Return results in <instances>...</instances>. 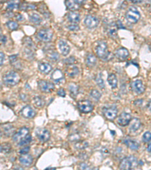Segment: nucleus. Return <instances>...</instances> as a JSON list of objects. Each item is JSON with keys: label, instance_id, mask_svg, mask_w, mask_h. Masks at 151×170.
<instances>
[{"label": "nucleus", "instance_id": "obj_1", "mask_svg": "<svg viewBox=\"0 0 151 170\" xmlns=\"http://www.w3.org/2000/svg\"><path fill=\"white\" fill-rule=\"evenodd\" d=\"M20 75L15 71H10L3 76V82L8 86H14L20 82Z\"/></svg>", "mask_w": 151, "mask_h": 170}, {"label": "nucleus", "instance_id": "obj_2", "mask_svg": "<svg viewBox=\"0 0 151 170\" xmlns=\"http://www.w3.org/2000/svg\"><path fill=\"white\" fill-rule=\"evenodd\" d=\"M96 53L98 58H101V59H107L109 57V51H108V47L107 42L104 41H101L97 43V46H96Z\"/></svg>", "mask_w": 151, "mask_h": 170}, {"label": "nucleus", "instance_id": "obj_3", "mask_svg": "<svg viewBox=\"0 0 151 170\" xmlns=\"http://www.w3.org/2000/svg\"><path fill=\"white\" fill-rule=\"evenodd\" d=\"M126 19L129 23L136 24L140 18V14L136 7L131 6L126 12Z\"/></svg>", "mask_w": 151, "mask_h": 170}, {"label": "nucleus", "instance_id": "obj_4", "mask_svg": "<svg viewBox=\"0 0 151 170\" xmlns=\"http://www.w3.org/2000/svg\"><path fill=\"white\" fill-rule=\"evenodd\" d=\"M29 135V129L27 127H22L19 129L18 132L13 135V141L15 143L19 144L26 136Z\"/></svg>", "mask_w": 151, "mask_h": 170}, {"label": "nucleus", "instance_id": "obj_5", "mask_svg": "<svg viewBox=\"0 0 151 170\" xmlns=\"http://www.w3.org/2000/svg\"><path fill=\"white\" fill-rule=\"evenodd\" d=\"M53 37V33L49 29H42L37 33V37L43 42H49Z\"/></svg>", "mask_w": 151, "mask_h": 170}, {"label": "nucleus", "instance_id": "obj_6", "mask_svg": "<svg viewBox=\"0 0 151 170\" xmlns=\"http://www.w3.org/2000/svg\"><path fill=\"white\" fill-rule=\"evenodd\" d=\"M136 162V159L135 157H126L124 159H122L121 163L119 164V169L120 170H127L132 169V166H133L134 163Z\"/></svg>", "mask_w": 151, "mask_h": 170}, {"label": "nucleus", "instance_id": "obj_7", "mask_svg": "<svg viewBox=\"0 0 151 170\" xmlns=\"http://www.w3.org/2000/svg\"><path fill=\"white\" fill-rule=\"evenodd\" d=\"M78 107L80 111L82 113H88L92 112L93 110V105H92V102L88 100L81 101L78 103Z\"/></svg>", "mask_w": 151, "mask_h": 170}, {"label": "nucleus", "instance_id": "obj_8", "mask_svg": "<svg viewBox=\"0 0 151 170\" xmlns=\"http://www.w3.org/2000/svg\"><path fill=\"white\" fill-rule=\"evenodd\" d=\"M37 138L42 142H48L50 138V132L45 128H39L36 131Z\"/></svg>", "mask_w": 151, "mask_h": 170}, {"label": "nucleus", "instance_id": "obj_9", "mask_svg": "<svg viewBox=\"0 0 151 170\" xmlns=\"http://www.w3.org/2000/svg\"><path fill=\"white\" fill-rule=\"evenodd\" d=\"M38 85L39 89L43 92H51L54 89V85L51 82L45 80H39L38 82Z\"/></svg>", "mask_w": 151, "mask_h": 170}, {"label": "nucleus", "instance_id": "obj_10", "mask_svg": "<svg viewBox=\"0 0 151 170\" xmlns=\"http://www.w3.org/2000/svg\"><path fill=\"white\" fill-rule=\"evenodd\" d=\"M132 120V116L130 113H123L119 115V117H118L117 123L118 124L122 126H126L127 125H128L131 122Z\"/></svg>", "mask_w": 151, "mask_h": 170}, {"label": "nucleus", "instance_id": "obj_11", "mask_svg": "<svg viewBox=\"0 0 151 170\" xmlns=\"http://www.w3.org/2000/svg\"><path fill=\"white\" fill-rule=\"evenodd\" d=\"M132 89H133L134 92L138 94H142L145 90V85H144L143 82L140 80H134L132 83Z\"/></svg>", "mask_w": 151, "mask_h": 170}, {"label": "nucleus", "instance_id": "obj_12", "mask_svg": "<svg viewBox=\"0 0 151 170\" xmlns=\"http://www.w3.org/2000/svg\"><path fill=\"white\" fill-rule=\"evenodd\" d=\"M84 23L86 25L87 27L88 28H95L97 25H98V19L96 17L92 16V15H88V16L85 17V20H84Z\"/></svg>", "mask_w": 151, "mask_h": 170}, {"label": "nucleus", "instance_id": "obj_13", "mask_svg": "<svg viewBox=\"0 0 151 170\" xmlns=\"http://www.w3.org/2000/svg\"><path fill=\"white\" fill-rule=\"evenodd\" d=\"M51 78L57 84H59L64 81V76H63V72L59 69H57L53 72Z\"/></svg>", "mask_w": 151, "mask_h": 170}, {"label": "nucleus", "instance_id": "obj_14", "mask_svg": "<svg viewBox=\"0 0 151 170\" xmlns=\"http://www.w3.org/2000/svg\"><path fill=\"white\" fill-rule=\"evenodd\" d=\"M115 55L120 61H124V60L127 59V58L129 55V53L126 48H120L116 51Z\"/></svg>", "mask_w": 151, "mask_h": 170}, {"label": "nucleus", "instance_id": "obj_15", "mask_svg": "<svg viewBox=\"0 0 151 170\" xmlns=\"http://www.w3.org/2000/svg\"><path fill=\"white\" fill-rule=\"evenodd\" d=\"M58 49H59L61 54L64 56L67 55L70 51V46L67 43V42H65L63 40L59 41V42H58Z\"/></svg>", "mask_w": 151, "mask_h": 170}, {"label": "nucleus", "instance_id": "obj_16", "mask_svg": "<svg viewBox=\"0 0 151 170\" xmlns=\"http://www.w3.org/2000/svg\"><path fill=\"white\" fill-rule=\"evenodd\" d=\"M104 114L108 120H114L117 116V110L116 107L106 108L104 111Z\"/></svg>", "mask_w": 151, "mask_h": 170}, {"label": "nucleus", "instance_id": "obj_17", "mask_svg": "<svg viewBox=\"0 0 151 170\" xmlns=\"http://www.w3.org/2000/svg\"><path fill=\"white\" fill-rule=\"evenodd\" d=\"M38 69L41 73H44V74H48L51 71L52 67L50 63L46 62H39L38 64Z\"/></svg>", "mask_w": 151, "mask_h": 170}, {"label": "nucleus", "instance_id": "obj_18", "mask_svg": "<svg viewBox=\"0 0 151 170\" xmlns=\"http://www.w3.org/2000/svg\"><path fill=\"white\" fill-rule=\"evenodd\" d=\"M20 113H21V115L24 117L28 118V119L32 118L35 116V111L30 106H26L21 110Z\"/></svg>", "mask_w": 151, "mask_h": 170}, {"label": "nucleus", "instance_id": "obj_19", "mask_svg": "<svg viewBox=\"0 0 151 170\" xmlns=\"http://www.w3.org/2000/svg\"><path fill=\"white\" fill-rule=\"evenodd\" d=\"M19 161L21 165L24 166H30L32 163V157L29 154H23L19 158Z\"/></svg>", "mask_w": 151, "mask_h": 170}, {"label": "nucleus", "instance_id": "obj_20", "mask_svg": "<svg viewBox=\"0 0 151 170\" xmlns=\"http://www.w3.org/2000/svg\"><path fill=\"white\" fill-rule=\"evenodd\" d=\"M82 4V2L81 1H66L65 2V5L67 7L68 9L71 10V11H76V10L80 8V5Z\"/></svg>", "mask_w": 151, "mask_h": 170}, {"label": "nucleus", "instance_id": "obj_21", "mask_svg": "<svg viewBox=\"0 0 151 170\" xmlns=\"http://www.w3.org/2000/svg\"><path fill=\"white\" fill-rule=\"evenodd\" d=\"M2 132L6 136H11L15 135V127L10 123H7L2 126Z\"/></svg>", "mask_w": 151, "mask_h": 170}, {"label": "nucleus", "instance_id": "obj_22", "mask_svg": "<svg viewBox=\"0 0 151 170\" xmlns=\"http://www.w3.org/2000/svg\"><path fill=\"white\" fill-rule=\"evenodd\" d=\"M67 19L72 23L76 24L80 21V14L76 12V11H70L67 15Z\"/></svg>", "mask_w": 151, "mask_h": 170}, {"label": "nucleus", "instance_id": "obj_23", "mask_svg": "<svg viewBox=\"0 0 151 170\" xmlns=\"http://www.w3.org/2000/svg\"><path fill=\"white\" fill-rule=\"evenodd\" d=\"M85 62H86V65L89 68H93L96 65L97 63V59L96 57L92 54H88L85 58Z\"/></svg>", "mask_w": 151, "mask_h": 170}, {"label": "nucleus", "instance_id": "obj_24", "mask_svg": "<svg viewBox=\"0 0 151 170\" xmlns=\"http://www.w3.org/2000/svg\"><path fill=\"white\" fill-rule=\"evenodd\" d=\"M140 125H141V123H140V120L139 119H137V118H135L130 122V131L132 132H136L140 129Z\"/></svg>", "mask_w": 151, "mask_h": 170}, {"label": "nucleus", "instance_id": "obj_25", "mask_svg": "<svg viewBox=\"0 0 151 170\" xmlns=\"http://www.w3.org/2000/svg\"><path fill=\"white\" fill-rule=\"evenodd\" d=\"M124 143L126 146H128V147L133 150H137L139 148V144L138 142L131 139H126L124 141Z\"/></svg>", "mask_w": 151, "mask_h": 170}, {"label": "nucleus", "instance_id": "obj_26", "mask_svg": "<svg viewBox=\"0 0 151 170\" xmlns=\"http://www.w3.org/2000/svg\"><path fill=\"white\" fill-rule=\"evenodd\" d=\"M107 81L109 82L110 85L112 89H115L117 87V85H118L117 78H116V75H115L114 73H110V74H109L107 78Z\"/></svg>", "mask_w": 151, "mask_h": 170}, {"label": "nucleus", "instance_id": "obj_27", "mask_svg": "<svg viewBox=\"0 0 151 170\" xmlns=\"http://www.w3.org/2000/svg\"><path fill=\"white\" fill-rule=\"evenodd\" d=\"M66 73H67V74L68 76L75 77L79 74V73H80V70H79L77 67L73 66V67H70V68H68L66 70Z\"/></svg>", "mask_w": 151, "mask_h": 170}, {"label": "nucleus", "instance_id": "obj_28", "mask_svg": "<svg viewBox=\"0 0 151 170\" xmlns=\"http://www.w3.org/2000/svg\"><path fill=\"white\" fill-rule=\"evenodd\" d=\"M33 103H34V105H35L37 107H39V108L42 107L45 105L44 100L41 97H39V96H37V97L33 98Z\"/></svg>", "mask_w": 151, "mask_h": 170}, {"label": "nucleus", "instance_id": "obj_29", "mask_svg": "<svg viewBox=\"0 0 151 170\" xmlns=\"http://www.w3.org/2000/svg\"><path fill=\"white\" fill-rule=\"evenodd\" d=\"M68 89H69L70 94L73 96L77 95V94L79 93V86L74 83H70Z\"/></svg>", "mask_w": 151, "mask_h": 170}, {"label": "nucleus", "instance_id": "obj_30", "mask_svg": "<svg viewBox=\"0 0 151 170\" xmlns=\"http://www.w3.org/2000/svg\"><path fill=\"white\" fill-rule=\"evenodd\" d=\"M30 19L32 23L36 24H40L41 21H42V18H41V17L39 16L38 14H36V13H33L32 14V15H30Z\"/></svg>", "mask_w": 151, "mask_h": 170}, {"label": "nucleus", "instance_id": "obj_31", "mask_svg": "<svg viewBox=\"0 0 151 170\" xmlns=\"http://www.w3.org/2000/svg\"><path fill=\"white\" fill-rule=\"evenodd\" d=\"M88 147V143L85 141H82V142H78L75 145V147L79 150H83V149L86 148Z\"/></svg>", "mask_w": 151, "mask_h": 170}, {"label": "nucleus", "instance_id": "obj_32", "mask_svg": "<svg viewBox=\"0 0 151 170\" xmlns=\"http://www.w3.org/2000/svg\"><path fill=\"white\" fill-rule=\"evenodd\" d=\"M95 80H96V82H97V85H98L101 89H104V87H105L104 86V80H103L102 76H101L100 73H98L97 76H96Z\"/></svg>", "mask_w": 151, "mask_h": 170}, {"label": "nucleus", "instance_id": "obj_33", "mask_svg": "<svg viewBox=\"0 0 151 170\" xmlns=\"http://www.w3.org/2000/svg\"><path fill=\"white\" fill-rule=\"evenodd\" d=\"M90 94L91 96H92L94 99H95L96 101H98L101 98V92H99V91L96 90V89H92V90L91 91Z\"/></svg>", "mask_w": 151, "mask_h": 170}, {"label": "nucleus", "instance_id": "obj_34", "mask_svg": "<svg viewBox=\"0 0 151 170\" xmlns=\"http://www.w3.org/2000/svg\"><path fill=\"white\" fill-rule=\"evenodd\" d=\"M11 150V145L8 144H3V145H0V152L2 153H10Z\"/></svg>", "mask_w": 151, "mask_h": 170}, {"label": "nucleus", "instance_id": "obj_35", "mask_svg": "<svg viewBox=\"0 0 151 170\" xmlns=\"http://www.w3.org/2000/svg\"><path fill=\"white\" fill-rule=\"evenodd\" d=\"M32 141V138H31V135H28L27 136H26L23 139V140L21 141V142H20V143L18 144L19 146H25L27 145L29 143H30Z\"/></svg>", "mask_w": 151, "mask_h": 170}, {"label": "nucleus", "instance_id": "obj_36", "mask_svg": "<svg viewBox=\"0 0 151 170\" xmlns=\"http://www.w3.org/2000/svg\"><path fill=\"white\" fill-rule=\"evenodd\" d=\"M6 25H7V27H8V28L11 30H16V29H18V24L15 21H8L7 22Z\"/></svg>", "mask_w": 151, "mask_h": 170}, {"label": "nucleus", "instance_id": "obj_37", "mask_svg": "<svg viewBox=\"0 0 151 170\" xmlns=\"http://www.w3.org/2000/svg\"><path fill=\"white\" fill-rule=\"evenodd\" d=\"M144 142H149L151 140V132H146L143 135L142 137Z\"/></svg>", "mask_w": 151, "mask_h": 170}, {"label": "nucleus", "instance_id": "obj_38", "mask_svg": "<svg viewBox=\"0 0 151 170\" xmlns=\"http://www.w3.org/2000/svg\"><path fill=\"white\" fill-rule=\"evenodd\" d=\"M48 56H49V58H50L51 60H53V61H58V59H59V56H58V54L55 51H53V52H50L49 53V54H48Z\"/></svg>", "mask_w": 151, "mask_h": 170}, {"label": "nucleus", "instance_id": "obj_39", "mask_svg": "<svg viewBox=\"0 0 151 170\" xmlns=\"http://www.w3.org/2000/svg\"><path fill=\"white\" fill-rule=\"evenodd\" d=\"M67 28L70 30H71V31H76V30H78L80 29V27H79V25L77 24L71 23L67 25Z\"/></svg>", "mask_w": 151, "mask_h": 170}, {"label": "nucleus", "instance_id": "obj_40", "mask_svg": "<svg viewBox=\"0 0 151 170\" xmlns=\"http://www.w3.org/2000/svg\"><path fill=\"white\" fill-rule=\"evenodd\" d=\"M18 6V2L11 1V2H9L8 3V8H9V9H14V8H17Z\"/></svg>", "mask_w": 151, "mask_h": 170}, {"label": "nucleus", "instance_id": "obj_41", "mask_svg": "<svg viewBox=\"0 0 151 170\" xmlns=\"http://www.w3.org/2000/svg\"><path fill=\"white\" fill-rule=\"evenodd\" d=\"M69 139L71 142H77L80 139V136L78 135V134H72L69 137Z\"/></svg>", "mask_w": 151, "mask_h": 170}, {"label": "nucleus", "instance_id": "obj_42", "mask_svg": "<svg viewBox=\"0 0 151 170\" xmlns=\"http://www.w3.org/2000/svg\"><path fill=\"white\" fill-rule=\"evenodd\" d=\"M76 61V59L73 57H70V58H67V59L64 60V63H67V64H72Z\"/></svg>", "mask_w": 151, "mask_h": 170}, {"label": "nucleus", "instance_id": "obj_43", "mask_svg": "<svg viewBox=\"0 0 151 170\" xmlns=\"http://www.w3.org/2000/svg\"><path fill=\"white\" fill-rule=\"evenodd\" d=\"M29 150H30V147H29L28 146H26V147L20 149L19 152H20V154H22V155H23V154H27V153L29 152Z\"/></svg>", "mask_w": 151, "mask_h": 170}, {"label": "nucleus", "instance_id": "obj_44", "mask_svg": "<svg viewBox=\"0 0 151 170\" xmlns=\"http://www.w3.org/2000/svg\"><path fill=\"white\" fill-rule=\"evenodd\" d=\"M58 95H59L60 97H65L66 96V92L63 89H60L58 91Z\"/></svg>", "mask_w": 151, "mask_h": 170}, {"label": "nucleus", "instance_id": "obj_45", "mask_svg": "<svg viewBox=\"0 0 151 170\" xmlns=\"http://www.w3.org/2000/svg\"><path fill=\"white\" fill-rule=\"evenodd\" d=\"M5 60V54L2 52H0V66L2 64Z\"/></svg>", "mask_w": 151, "mask_h": 170}, {"label": "nucleus", "instance_id": "obj_46", "mask_svg": "<svg viewBox=\"0 0 151 170\" xmlns=\"http://www.w3.org/2000/svg\"><path fill=\"white\" fill-rule=\"evenodd\" d=\"M80 169H81V170H89V167L85 163H81Z\"/></svg>", "mask_w": 151, "mask_h": 170}, {"label": "nucleus", "instance_id": "obj_47", "mask_svg": "<svg viewBox=\"0 0 151 170\" xmlns=\"http://www.w3.org/2000/svg\"><path fill=\"white\" fill-rule=\"evenodd\" d=\"M10 61H11V63H14L17 60V55H12L10 57Z\"/></svg>", "mask_w": 151, "mask_h": 170}, {"label": "nucleus", "instance_id": "obj_48", "mask_svg": "<svg viewBox=\"0 0 151 170\" xmlns=\"http://www.w3.org/2000/svg\"><path fill=\"white\" fill-rule=\"evenodd\" d=\"M147 152H149V153H150L151 154V143L149 144V145H148V147H147Z\"/></svg>", "mask_w": 151, "mask_h": 170}, {"label": "nucleus", "instance_id": "obj_49", "mask_svg": "<svg viewBox=\"0 0 151 170\" xmlns=\"http://www.w3.org/2000/svg\"><path fill=\"white\" fill-rule=\"evenodd\" d=\"M147 108H148L149 111H150L151 112V101L150 102H149L148 104H147Z\"/></svg>", "mask_w": 151, "mask_h": 170}, {"label": "nucleus", "instance_id": "obj_50", "mask_svg": "<svg viewBox=\"0 0 151 170\" xmlns=\"http://www.w3.org/2000/svg\"><path fill=\"white\" fill-rule=\"evenodd\" d=\"M132 3H140L141 2V1H135V0H132Z\"/></svg>", "mask_w": 151, "mask_h": 170}, {"label": "nucleus", "instance_id": "obj_51", "mask_svg": "<svg viewBox=\"0 0 151 170\" xmlns=\"http://www.w3.org/2000/svg\"><path fill=\"white\" fill-rule=\"evenodd\" d=\"M45 170H55V168H47V169Z\"/></svg>", "mask_w": 151, "mask_h": 170}, {"label": "nucleus", "instance_id": "obj_52", "mask_svg": "<svg viewBox=\"0 0 151 170\" xmlns=\"http://www.w3.org/2000/svg\"><path fill=\"white\" fill-rule=\"evenodd\" d=\"M1 136H2V132H1V131H0V137Z\"/></svg>", "mask_w": 151, "mask_h": 170}, {"label": "nucleus", "instance_id": "obj_53", "mask_svg": "<svg viewBox=\"0 0 151 170\" xmlns=\"http://www.w3.org/2000/svg\"><path fill=\"white\" fill-rule=\"evenodd\" d=\"M127 170H134V169H132H132H127Z\"/></svg>", "mask_w": 151, "mask_h": 170}, {"label": "nucleus", "instance_id": "obj_54", "mask_svg": "<svg viewBox=\"0 0 151 170\" xmlns=\"http://www.w3.org/2000/svg\"><path fill=\"white\" fill-rule=\"evenodd\" d=\"M150 50H151V45H150Z\"/></svg>", "mask_w": 151, "mask_h": 170}]
</instances>
